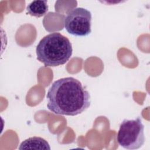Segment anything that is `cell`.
Listing matches in <instances>:
<instances>
[{"label":"cell","mask_w":150,"mask_h":150,"mask_svg":"<svg viewBox=\"0 0 150 150\" xmlns=\"http://www.w3.org/2000/svg\"><path fill=\"white\" fill-rule=\"evenodd\" d=\"M47 107L58 115L75 116L90 106V95L81 83L73 77L54 81L49 88Z\"/></svg>","instance_id":"6da1fadb"},{"label":"cell","mask_w":150,"mask_h":150,"mask_svg":"<svg viewBox=\"0 0 150 150\" xmlns=\"http://www.w3.org/2000/svg\"><path fill=\"white\" fill-rule=\"evenodd\" d=\"M49 6L46 1H33L26 6V14L35 17H42L48 11Z\"/></svg>","instance_id":"5b68a950"},{"label":"cell","mask_w":150,"mask_h":150,"mask_svg":"<svg viewBox=\"0 0 150 150\" xmlns=\"http://www.w3.org/2000/svg\"><path fill=\"white\" fill-rule=\"evenodd\" d=\"M118 144L127 149H137L145 142L144 125L140 117L134 120L124 119L117 135Z\"/></svg>","instance_id":"3957f363"},{"label":"cell","mask_w":150,"mask_h":150,"mask_svg":"<svg viewBox=\"0 0 150 150\" xmlns=\"http://www.w3.org/2000/svg\"><path fill=\"white\" fill-rule=\"evenodd\" d=\"M92 15L84 8H76L69 11L64 20L67 32L76 36H86L91 32Z\"/></svg>","instance_id":"277c9868"},{"label":"cell","mask_w":150,"mask_h":150,"mask_svg":"<svg viewBox=\"0 0 150 150\" xmlns=\"http://www.w3.org/2000/svg\"><path fill=\"white\" fill-rule=\"evenodd\" d=\"M19 149H50L49 143L41 137H30L23 141L19 147Z\"/></svg>","instance_id":"8992f818"},{"label":"cell","mask_w":150,"mask_h":150,"mask_svg":"<svg viewBox=\"0 0 150 150\" xmlns=\"http://www.w3.org/2000/svg\"><path fill=\"white\" fill-rule=\"evenodd\" d=\"M72 53V45L69 39L59 32L51 33L44 36L36 48L37 59L46 67L65 64Z\"/></svg>","instance_id":"7a4b0ae2"}]
</instances>
